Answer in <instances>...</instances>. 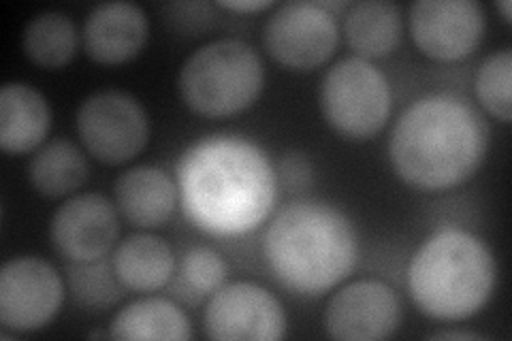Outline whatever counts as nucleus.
<instances>
[{"mask_svg": "<svg viewBox=\"0 0 512 341\" xmlns=\"http://www.w3.org/2000/svg\"><path fill=\"white\" fill-rule=\"evenodd\" d=\"M77 135L105 165L133 160L150 139V120L141 101L122 90H101L79 105Z\"/></svg>", "mask_w": 512, "mask_h": 341, "instance_id": "7", "label": "nucleus"}, {"mask_svg": "<svg viewBox=\"0 0 512 341\" xmlns=\"http://www.w3.org/2000/svg\"><path fill=\"white\" fill-rule=\"evenodd\" d=\"M150 35L148 15L139 5L116 0L94 7L84 22L82 43L86 54L99 64L133 60Z\"/></svg>", "mask_w": 512, "mask_h": 341, "instance_id": "14", "label": "nucleus"}, {"mask_svg": "<svg viewBox=\"0 0 512 341\" xmlns=\"http://www.w3.org/2000/svg\"><path fill=\"white\" fill-rule=\"evenodd\" d=\"M265 86L259 52L242 39H216L192 52L180 69L178 90L188 109L227 118L252 107Z\"/></svg>", "mask_w": 512, "mask_h": 341, "instance_id": "5", "label": "nucleus"}, {"mask_svg": "<svg viewBox=\"0 0 512 341\" xmlns=\"http://www.w3.org/2000/svg\"><path fill=\"white\" fill-rule=\"evenodd\" d=\"M410 32L419 50L440 62L470 56L485 32V11L474 0H416Z\"/></svg>", "mask_w": 512, "mask_h": 341, "instance_id": "11", "label": "nucleus"}, {"mask_svg": "<svg viewBox=\"0 0 512 341\" xmlns=\"http://www.w3.org/2000/svg\"><path fill=\"white\" fill-rule=\"evenodd\" d=\"M90 177L84 152L69 139H52L37 148L28 162V180L47 199L69 197Z\"/></svg>", "mask_w": 512, "mask_h": 341, "instance_id": "18", "label": "nucleus"}, {"mask_svg": "<svg viewBox=\"0 0 512 341\" xmlns=\"http://www.w3.org/2000/svg\"><path fill=\"white\" fill-rule=\"evenodd\" d=\"M263 41L271 58L284 67L308 71L333 56L340 28L335 15L320 3H286L267 18Z\"/></svg>", "mask_w": 512, "mask_h": 341, "instance_id": "8", "label": "nucleus"}, {"mask_svg": "<svg viewBox=\"0 0 512 341\" xmlns=\"http://www.w3.org/2000/svg\"><path fill=\"white\" fill-rule=\"evenodd\" d=\"M476 96L493 118L512 120V52L502 50L487 56L476 73Z\"/></svg>", "mask_w": 512, "mask_h": 341, "instance_id": "22", "label": "nucleus"}, {"mask_svg": "<svg viewBox=\"0 0 512 341\" xmlns=\"http://www.w3.org/2000/svg\"><path fill=\"white\" fill-rule=\"evenodd\" d=\"M402 324L395 290L380 280H359L335 292L325 310V329L333 339L378 341Z\"/></svg>", "mask_w": 512, "mask_h": 341, "instance_id": "12", "label": "nucleus"}, {"mask_svg": "<svg viewBox=\"0 0 512 341\" xmlns=\"http://www.w3.org/2000/svg\"><path fill=\"white\" fill-rule=\"evenodd\" d=\"M118 211L99 192H82L64 201L52 218L54 248L75 265L96 263L118 239Z\"/></svg>", "mask_w": 512, "mask_h": 341, "instance_id": "13", "label": "nucleus"}, {"mask_svg": "<svg viewBox=\"0 0 512 341\" xmlns=\"http://www.w3.org/2000/svg\"><path fill=\"white\" fill-rule=\"evenodd\" d=\"M120 214L141 229L165 226L178 203V186L158 167L141 165L124 171L114 186Z\"/></svg>", "mask_w": 512, "mask_h": 341, "instance_id": "15", "label": "nucleus"}, {"mask_svg": "<svg viewBox=\"0 0 512 341\" xmlns=\"http://www.w3.org/2000/svg\"><path fill=\"white\" fill-rule=\"evenodd\" d=\"M498 267L487 243L470 231L446 226L414 252L408 286L419 310L436 320H466L489 303Z\"/></svg>", "mask_w": 512, "mask_h": 341, "instance_id": "4", "label": "nucleus"}, {"mask_svg": "<svg viewBox=\"0 0 512 341\" xmlns=\"http://www.w3.org/2000/svg\"><path fill=\"white\" fill-rule=\"evenodd\" d=\"M111 267L122 286L150 292L169 282L175 267L173 250L165 239L156 235H131L116 248Z\"/></svg>", "mask_w": 512, "mask_h": 341, "instance_id": "17", "label": "nucleus"}, {"mask_svg": "<svg viewBox=\"0 0 512 341\" xmlns=\"http://www.w3.org/2000/svg\"><path fill=\"white\" fill-rule=\"evenodd\" d=\"M344 35L359 58H384L402 41V13L384 0H363L350 5Z\"/></svg>", "mask_w": 512, "mask_h": 341, "instance_id": "19", "label": "nucleus"}, {"mask_svg": "<svg viewBox=\"0 0 512 341\" xmlns=\"http://www.w3.org/2000/svg\"><path fill=\"white\" fill-rule=\"evenodd\" d=\"M498 7H500L502 13H504V20L510 22V3H508V0H502V3H500Z\"/></svg>", "mask_w": 512, "mask_h": 341, "instance_id": "27", "label": "nucleus"}, {"mask_svg": "<svg viewBox=\"0 0 512 341\" xmlns=\"http://www.w3.org/2000/svg\"><path fill=\"white\" fill-rule=\"evenodd\" d=\"M222 9H229V11H239V13H254V11H263V9H271L274 3L271 0H222L218 3Z\"/></svg>", "mask_w": 512, "mask_h": 341, "instance_id": "25", "label": "nucleus"}, {"mask_svg": "<svg viewBox=\"0 0 512 341\" xmlns=\"http://www.w3.org/2000/svg\"><path fill=\"white\" fill-rule=\"evenodd\" d=\"M64 284L52 263L39 256L11 258L0 269V322L3 329L28 333L43 329L60 312Z\"/></svg>", "mask_w": 512, "mask_h": 341, "instance_id": "9", "label": "nucleus"}, {"mask_svg": "<svg viewBox=\"0 0 512 341\" xmlns=\"http://www.w3.org/2000/svg\"><path fill=\"white\" fill-rule=\"evenodd\" d=\"M485 335L472 333V331H438L431 335V339H483Z\"/></svg>", "mask_w": 512, "mask_h": 341, "instance_id": "26", "label": "nucleus"}, {"mask_svg": "<svg viewBox=\"0 0 512 341\" xmlns=\"http://www.w3.org/2000/svg\"><path fill=\"white\" fill-rule=\"evenodd\" d=\"M22 50L30 62L43 69H60L77 52V28L71 15L43 11L30 18L22 32Z\"/></svg>", "mask_w": 512, "mask_h": 341, "instance_id": "21", "label": "nucleus"}, {"mask_svg": "<svg viewBox=\"0 0 512 341\" xmlns=\"http://www.w3.org/2000/svg\"><path fill=\"white\" fill-rule=\"evenodd\" d=\"M229 278V265L212 248H190L180 265V282L195 297H212Z\"/></svg>", "mask_w": 512, "mask_h": 341, "instance_id": "23", "label": "nucleus"}, {"mask_svg": "<svg viewBox=\"0 0 512 341\" xmlns=\"http://www.w3.org/2000/svg\"><path fill=\"white\" fill-rule=\"evenodd\" d=\"M263 254L276 280L303 297H320L346 280L359 261L357 231L323 201H295L267 226Z\"/></svg>", "mask_w": 512, "mask_h": 341, "instance_id": "3", "label": "nucleus"}, {"mask_svg": "<svg viewBox=\"0 0 512 341\" xmlns=\"http://www.w3.org/2000/svg\"><path fill=\"white\" fill-rule=\"evenodd\" d=\"M178 192L184 214L212 235H244L267 220L278 173L259 145L231 135L205 137L182 154Z\"/></svg>", "mask_w": 512, "mask_h": 341, "instance_id": "1", "label": "nucleus"}, {"mask_svg": "<svg viewBox=\"0 0 512 341\" xmlns=\"http://www.w3.org/2000/svg\"><path fill=\"white\" fill-rule=\"evenodd\" d=\"M487 150L485 118L457 94H429L414 101L389 139L395 173L421 190H448L470 180Z\"/></svg>", "mask_w": 512, "mask_h": 341, "instance_id": "2", "label": "nucleus"}, {"mask_svg": "<svg viewBox=\"0 0 512 341\" xmlns=\"http://www.w3.org/2000/svg\"><path fill=\"white\" fill-rule=\"evenodd\" d=\"M52 126V111L45 96L22 81L0 90V148L9 154H26L41 148Z\"/></svg>", "mask_w": 512, "mask_h": 341, "instance_id": "16", "label": "nucleus"}, {"mask_svg": "<svg viewBox=\"0 0 512 341\" xmlns=\"http://www.w3.org/2000/svg\"><path fill=\"white\" fill-rule=\"evenodd\" d=\"M318 103L335 133L365 141L378 135L391 116V86L370 60L352 56L327 71Z\"/></svg>", "mask_w": 512, "mask_h": 341, "instance_id": "6", "label": "nucleus"}, {"mask_svg": "<svg viewBox=\"0 0 512 341\" xmlns=\"http://www.w3.org/2000/svg\"><path fill=\"white\" fill-rule=\"evenodd\" d=\"M276 173H278V182L282 180L284 186L293 188V190L306 188V186H310V182H312L310 162H308L306 158H303L301 154H297V152H288V154L282 158V162H280V167H278Z\"/></svg>", "mask_w": 512, "mask_h": 341, "instance_id": "24", "label": "nucleus"}, {"mask_svg": "<svg viewBox=\"0 0 512 341\" xmlns=\"http://www.w3.org/2000/svg\"><path fill=\"white\" fill-rule=\"evenodd\" d=\"M114 339H190V320L182 307L163 297H146L124 305L109 322Z\"/></svg>", "mask_w": 512, "mask_h": 341, "instance_id": "20", "label": "nucleus"}, {"mask_svg": "<svg viewBox=\"0 0 512 341\" xmlns=\"http://www.w3.org/2000/svg\"><path fill=\"white\" fill-rule=\"evenodd\" d=\"M210 339L278 341L286 335V314L278 297L254 282H233L218 288L203 314Z\"/></svg>", "mask_w": 512, "mask_h": 341, "instance_id": "10", "label": "nucleus"}]
</instances>
